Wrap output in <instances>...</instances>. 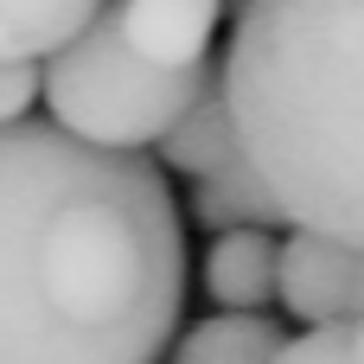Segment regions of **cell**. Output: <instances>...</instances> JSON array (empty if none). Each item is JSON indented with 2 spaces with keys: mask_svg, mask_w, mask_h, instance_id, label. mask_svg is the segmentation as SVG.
Instances as JSON below:
<instances>
[{
  "mask_svg": "<svg viewBox=\"0 0 364 364\" xmlns=\"http://www.w3.org/2000/svg\"><path fill=\"white\" fill-rule=\"evenodd\" d=\"M186 314V218L166 166L0 128V364H160Z\"/></svg>",
  "mask_w": 364,
  "mask_h": 364,
  "instance_id": "6da1fadb",
  "label": "cell"
},
{
  "mask_svg": "<svg viewBox=\"0 0 364 364\" xmlns=\"http://www.w3.org/2000/svg\"><path fill=\"white\" fill-rule=\"evenodd\" d=\"M218 77L282 218L364 250V0H237Z\"/></svg>",
  "mask_w": 364,
  "mask_h": 364,
  "instance_id": "7a4b0ae2",
  "label": "cell"
},
{
  "mask_svg": "<svg viewBox=\"0 0 364 364\" xmlns=\"http://www.w3.org/2000/svg\"><path fill=\"white\" fill-rule=\"evenodd\" d=\"M218 77V64H192V70H160L147 64L128 32L115 0L90 19L83 38H70L58 58H45V109L64 134L90 141V147H115V154H147L166 141V128L198 102V90Z\"/></svg>",
  "mask_w": 364,
  "mask_h": 364,
  "instance_id": "3957f363",
  "label": "cell"
},
{
  "mask_svg": "<svg viewBox=\"0 0 364 364\" xmlns=\"http://www.w3.org/2000/svg\"><path fill=\"white\" fill-rule=\"evenodd\" d=\"M282 307L307 326H346L364 320V250L288 230L282 237Z\"/></svg>",
  "mask_w": 364,
  "mask_h": 364,
  "instance_id": "277c9868",
  "label": "cell"
},
{
  "mask_svg": "<svg viewBox=\"0 0 364 364\" xmlns=\"http://www.w3.org/2000/svg\"><path fill=\"white\" fill-rule=\"evenodd\" d=\"M122 13V32L128 45L160 64V70H192L205 64L211 38H218V19H224V0H115Z\"/></svg>",
  "mask_w": 364,
  "mask_h": 364,
  "instance_id": "5b68a950",
  "label": "cell"
},
{
  "mask_svg": "<svg viewBox=\"0 0 364 364\" xmlns=\"http://www.w3.org/2000/svg\"><path fill=\"white\" fill-rule=\"evenodd\" d=\"M160 166L186 173L192 186L198 179H224V173H243L250 154H243V134H237V115H230V96H224V77H211L198 90V102L166 128L160 141Z\"/></svg>",
  "mask_w": 364,
  "mask_h": 364,
  "instance_id": "8992f818",
  "label": "cell"
},
{
  "mask_svg": "<svg viewBox=\"0 0 364 364\" xmlns=\"http://www.w3.org/2000/svg\"><path fill=\"white\" fill-rule=\"evenodd\" d=\"M205 294L224 314H262L282 301V237L275 230H224L205 250Z\"/></svg>",
  "mask_w": 364,
  "mask_h": 364,
  "instance_id": "52a82bcc",
  "label": "cell"
},
{
  "mask_svg": "<svg viewBox=\"0 0 364 364\" xmlns=\"http://www.w3.org/2000/svg\"><path fill=\"white\" fill-rule=\"evenodd\" d=\"M102 6L109 0H0V58L45 64L70 38H83Z\"/></svg>",
  "mask_w": 364,
  "mask_h": 364,
  "instance_id": "ba28073f",
  "label": "cell"
},
{
  "mask_svg": "<svg viewBox=\"0 0 364 364\" xmlns=\"http://www.w3.org/2000/svg\"><path fill=\"white\" fill-rule=\"evenodd\" d=\"M282 346H288L282 320H269V314H218V320H198L173 346V364H275Z\"/></svg>",
  "mask_w": 364,
  "mask_h": 364,
  "instance_id": "9c48e42d",
  "label": "cell"
},
{
  "mask_svg": "<svg viewBox=\"0 0 364 364\" xmlns=\"http://www.w3.org/2000/svg\"><path fill=\"white\" fill-rule=\"evenodd\" d=\"M192 224L211 230V237H224V230H275V224H288V218H282V205L269 198L262 173L243 166V173L198 179V186H192Z\"/></svg>",
  "mask_w": 364,
  "mask_h": 364,
  "instance_id": "30bf717a",
  "label": "cell"
},
{
  "mask_svg": "<svg viewBox=\"0 0 364 364\" xmlns=\"http://www.w3.org/2000/svg\"><path fill=\"white\" fill-rule=\"evenodd\" d=\"M275 364H358V346H352V320L346 326H307L301 339L282 346Z\"/></svg>",
  "mask_w": 364,
  "mask_h": 364,
  "instance_id": "8fae6325",
  "label": "cell"
},
{
  "mask_svg": "<svg viewBox=\"0 0 364 364\" xmlns=\"http://www.w3.org/2000/svg\"><path fill=\"white\" fill-rule=\"evenodd\" d=\"M38 96H45V70H38V64L0 58V128L32 122V102H38Z\"/></svg>",
  "mask_w": 364,
  "mask_h": 364,
  "instance_id": "7c38bea8",
  "label": "cell"
},
{
  "mask_svg": "<svg viewBox=\"0 0 364 364\" xmlns=\"http://www.w3.org/2000/svg\"><path fill=\"white\" fill-rule=\"evenodd\" d=\"M352 346H358V364H364V320H352Z\"/></svg>",
  "mask_w": 364,
  "mask_h": 364,
  "instance_id": "4fadbf2b",
  "label": "cell"
}]
</instances>
